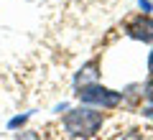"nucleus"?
I'll use <instances>...</instances> for the list:
<instances>
[{"label":"nucleus","mask_w":153,"mask_h":140,"mask_svg":"<svg viewBox=\"0 0 153 140\" xmlns=\"http://www.w3.org/2000/svg\"><path fill=\"white\" fill-rule=\"evenodd\" d=\"M105 125V112L97 107H89V104H79V107L69 110L61 120V127L69 138H82L89 140L102 130Z\"/></svg>","instance_id":"obj_1"},{"label":"nucleus","mask_w":153,"mask_h":140,"mask_svg":"<svg viewBox=\"0 0 153 140\" xmlns=\"http://www.w3.org/2000/svg\"><path fill=\"white\" fill-rule=\"evenodd\" d=\"M76 99L97 110H115L123 102V92H115L110 87H102L100 81H92V84L76 87Z\"/></svg>","instance_id":"obj_2"},{"label":"nucleus","mask_w":153,"mask_h":140,"mask_svg":"<svg viewBox=\"0 0 153 140\" xmlns=\"http://www.w3.org/2000/svg\"><path fill=\"white\" fill-rule=\"evenodd\" d=\"M125 33L135 41H143V43H153V18L148 13H140L135 16L130 23L125 26Z\"/></svg>","instance_id":"obj_3"},{"label":"nucleus","mask_w":153,"mask_h":140,"mask_svg":"<svg viewBox=\"0 0 153 140\" xmlns=\"http://www.w3.org/2000/svg\"><path fill=\"white\" fill-rule=\"evenodd\" d=\"M97 69H100L97 61H87L82 69L76 71V76H74V87H82V84H92V81H97Z\"/></svg>","instance_id":"obj_4"},{"label":"nucleus","mask_w":153,"mask_h":140,"mask_svg":"<svg viewBox=\"0 0 153 140\" xmlns=\"http://www.w3.org/2000/svg\"><path fill=\"white\" fill-rule=\"evenodd\" d=\"M143 92H146V97H148V99H153V74H151V79L146 81V87H143Z\"/></svg>","instance_id":"obj_5"},{"label":"nucleus","mask_w":153,"mask_h":140,"mask_svg":"<svg viewBox=\"0 0 153 140\" xmlns=\"http://www.w3.org/2000/svg\"><path fill=\"white\" fill-rule=\"evenodd\" d=\"M143 115H146L148 120H153V99H148V104L143 107Z\"/></svg>","instance_id":"obj_6"},{"label":"nucleus","mask_w":153,"mask_h":140,"mask_svg":"<svg viewBox=\"0 0 153 140\" xmlns=\"http://www.w3.org/2000/svg\"><path fill=\"white\" fill-rule=\"evenodd\" d=\"M140 8H143V13H148L151 10V3H148V0H140Z\"/></svg>","instance_id":"obj_7"},{"label":"nucleus","mask_w":153,"mask_h":140,"mask_svg":"<svg viewBox=\"0 0 153 140\" xmlns=\"http://www.w3.org/2000/svg\"><path fill=\"white\" fill-rule=\"evenodd\" d=\"M148 71H151V74H153V51H151V54H148Z\"/></svg>","instance_id":"obj_8"}]
</instances>
